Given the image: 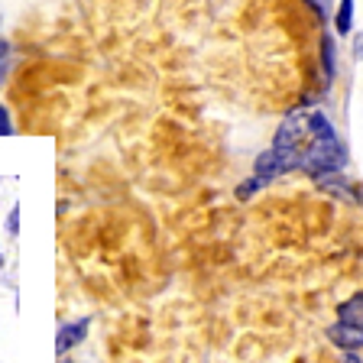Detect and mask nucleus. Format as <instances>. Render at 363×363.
<instances>
[{
  "instance_id": "nucleus-1",
  "label": "nucleus",
  "mask_w": 363,
  "mask_h": 363,
  "mask_svg": "<svg viewBox=\"0 0 363 363\" xmlns=\"http://www.w3.org/2000/svg\"><path fill=\"white\" fill-rule=\"evenodd\" d=\"M347 166V150L340 143V136L334 140H308V146L302 150V169L318 175H328V172H340Z\"/></svg>"
},
{
  "instance_id": "nucleus-2",
  "label": "nucleus",
  "mask_w": 363,
  "mask_h": 363,
  "mask_svg": "<svg viewBox=\"0 0 363 363\" xmlns=\"http://www.w3.org/2000/svg\"><path fill=\"white\" fill-rule=\"evenodd\" d=\"M328 340H331L334 347L347 350V354H357V350H363V328L344 325V321H334V325L328 328Z\"/></svg>"
},
{
  "instance_id": "nucleus-3",
  "label": "nucleus",
  "mask_w": 363,
  "mask_h": 363,
  "mask_svg": "<svg viewBox=\"0 0 363 363\" xmlns=\"http://www.w3.org/2000/svg\"><path fill=\"white\" fill-rule=\"evenodd\" d=\"M84 334H88V318H82V321H72V325H62L59 334H55V350H59V354L72 350L78 340H84Z\"/></svg>"
},
{
  "instance_id": "nucleus-4",
  "label": "nucleus",
  "mask_w": 363,
  "mask_h": 363,
  "mask_svg": "<svg viewBox=\"0 0 363 363\" xmlns=\"http://www.w3.org/2000/svg\"><path fill=\"white\" fill-rule=\"evenodd\" d=\"M337 321L354 325V328H363V292H354L347 302L337 305Z\"/></svg>"
},
{
  "instance_id": "nucleus-5",
  "label": "nucleus",
  "mask_w": 363,
  "mask_h": 363,
  "mask_svg": "<svg viewBox=\"0 0 363 363\" xmlns=\"http://www.w3.org/2000/svg\"><path fill=\"white\" fill-rule=\"evenodd\" d=\"M253 175H257V179H263L266 185H269V182L276 179V175H282V169H279V156L272 152V146H269L266 152H259V156H257V166H253Z\"/></svg>"
},
{
  "instance_id": "nucleus-6",
  "label": "nucleus",
  "mask_w": 363,
  "mask_h": 363,
  "mask_svg": "<svg viewBox=\"0 0 363 363\" xmlns=\"http://www.w3.org/2000/svg\"><path fill=\"white\" fill-rule=\"evenodd\" d=\"M354 0H337V10H334V33L337 36H350L354 33Z\"/></svg>"
},
{
  "instance_id": "nucleus-7",
  "label": "nucleus",
  "mask_w": 363,
  "mask_h": 363,
  "mask_svg": "<svg viewBox=\"0 0 363 363\" xmlns=\"http://www.w3.org/2000/svg\"><path fill=\"white\" fill-rule=\"evenodd\" d=\"M321 65H325V78L331 82L337 75V43H334L331 33L321 36Z\"/></svg>"
},
{
  "instance_id": "nucleus-8",
  "label": "nucleus",
  "mask_w": 363,
  "mask_h": 363,
  "mask_svg": "<svg viewBox=\"0 0 363 363\" xmlns=\"http://www.w3.org/2000/svg\"><path fill=\"white\" fill-rule=\"evenodd\" d=\"M259 189H266V182L253 175V179H247V182H243V185H240V189H237V198H253Z\"/></svg>"
},
{
  "instance_id": "nucleus-9",
  "label": "nucleus",
  "mask_w": 363,
  "mask_h": 363,
  "mask_svg": "<svg viewBox=\"0 0 363 363\" xmlns=\"http://www.w3.org/2000/svg\"><path fill=\"white\" fill-rule=\"evenodd\" d=\"M13 133V123H10V111L0 104V136H10Z\"/></svg>"
},
{
  "instance_id": "nucleus-10",
  "label": "nucleus",
  "mask_w": 363,
  "mask_h": 363,
  "mask_svg": "<svg viewBox=\"0 0 363 363\" xmlns=\"http://www.w3.org/2000/svg\"><path fill=\"white\" fill-rule=\"evenodd\" d=\"M308 7H315V16L318 20H325L328 16V7H331V0H305Z\"/></svg>"
},
{
  "instance_id": "nucleus-11",
  "label": "nucleus",
  "mask_w": 363,
  "mask_h": 363,
  "mask_svg": "<svg viewBox=\"0 0 363 363\" xmlns=\"http://www.w3.org/2000/svg\"><path fill=\"white\" fill-rule=\"evenodd\" d=\"M354 59L363 62V33H357L354 36Z\"/></svg>"
},
{
  "instance_id": "nucleus-12",
  "label": "nucleus",
  "mask_w": 363,
  "mask_h": 363,
  "mask_svg": "<svg viewBox=\"0 0 363 363\" xmlns=\"http://www.w3.org/2000/svg\"><path fill=\"white\" fill-rule=\"evenodd\" d=\"M16 214H20V211H16V208H13V211H10V220H7V227H10V230H13V234H16V224H20V220H16Z\"/></svg>"
},
{
  "instance_id": "nucleus-13",
  "label": "nucleus",
  "mask_w": 363,
  "mask_h": 363,
  "mask_svg": "<svg viewBox=\"0 0 363 363\" xmlns=\"http://www.w3.org/2000/svg\"><path fill=\"white\" fill-rule=\"evenodd\" d=\"M4 59H7V43L0 39V65H4Z\"/></svg>"
},
{
  "instance_id": "nucleus-14",
  "label": "nucleus",
  "mask_w": 363,
  "mask_h": 363,
  "mask_svg": "<svg viewBox=\"0 0 363 363\" xmlns=\"http://www.w3.org/2000/svg\"><path fill=\"white\" fill-rule=\"evenodd\" d=\"M344 363H360V360H357V354H347V360Z\"/></svg>"
},
{
  "instance_id": "nucleus-15",
  "label": "nucleus",
  "mask_w": 363,
  "mask_h": 363,
  "mask_svg": "<svg viewBox=\"0 0 363 363\" xmlns=\"http://www.w3.org/2000/svg\"><path fill=\"white\" fill-rule=\"evenodd\" d=\"M0 266H4V253H0Z\"/></svg>"
}]
</instances>
